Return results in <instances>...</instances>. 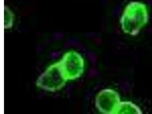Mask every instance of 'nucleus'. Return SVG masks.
<instances>
[{
	"label": "nucleus",
	"instance_id": "5",
	"mask_svg": "<svg viewBox=\"0 0 152 114\" xmlns=\"http://www.w3.org/2000/svg\"><path fill=\"white\" fill-rule=\"evenodd\" d=\"M141 108L130 101H121L115 114H142Z\"/></svg>",
	"mask_w": 152,
	"mask_h": 114
},
{
	"label": "nucleus",
	"instance_id": "1",
	"mask_svg": "<svg viewBox=\"0 0 152 114\" xmlns=\"http://www.w3.org/2000/svg\"><path fill=\"white\" fill-rule=\"evenodd\" d=\"M149 13L146 5L140 1H132L126 5L120 23L125 34L138 35L149 22Z\"/></svg>",
	"mask_w": 152,
	"mask_h": 114
},
{
	"label": "nucleus",
	"instance_id": "3",
	"mask_svg": "<svg viewBox=\"0 0 152 114\" xmlns=\"http://www.w3.org/2000/svg\"><path fill=\"white\" fill-rule=\"evenodd\" d=\"M59 62L63 74L67 81L79 78L84 73V59L76 51L65 53Z\"/></svg>",
	"mask_w": 152,
	"mask_h": 114
},
{
	"label": "nucleus",
	"instance_id": "6",
	"mask_svg": "<svg viewBox=\"0 0 152 114\" xmlns=\"http://www.w3.org/2000/svg\"><path fill=\"white\" fill-rule=\"evenodd\" d=\"M14 22V14L10 8L5 6L4 8V28H12Z\"/></svg>",
	"mask_w": 152,
	"mask_h": 114
},
{
	"label": "nucleus",
	"instance_id": "4",
	"mask_svg": "<svg viewBox=\"0 0 152 114\" xmlns=\"http://www.w3.org/2000/svg\"><path fill=\"white\" fill-rule=\"evenodd\" d=\"M120 102L118 93L111 88L101 90L95 97V106L102 114H115Z\"/></svg>",
	"mask_w": 152,
	"mask_h": 114
},
{
	"label": "nucleus",
	"instance_id": "2",
	"mask_svg": "<svg viewBox=\"0 0 152 114\" xmlns=\"http://www.w3.org/2000/svg\"><path fill=\"white\" fill-rule=\"evenodd\" d=\"M67 82L58 61L48 66L37 79L35 85L43 90L54 93L62 89Z\"/></svg>",
	"mask_w": 152,
	"mask_h": 114
}]
</instances>
